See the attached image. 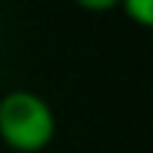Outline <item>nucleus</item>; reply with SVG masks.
<instances>
[{
    "label": "nucleus",
    "mask_w": 153,
    "mask_h": 153,
    "mask_svg": "<svg viewBox=\"0 0 153 153\" xmlns=\"http://www.w3.org/2000/svg\"><path fill=\"white\" fill-rule=\"evenodd\" d=\"M79 9L85 11H94V14H99V11H108V9H116L119 6V0H74Z\"/></svg>",
    "instance_id": "7ed1b4c3"
},
{
    "label": "nucleus",
    "mask_w": 153,
    "mask_h": 153,
    "mask_svg": "<svg viewBox=\"0 0 153 153\" xmlns=\"http://www.w3.org/2000/svg\"><path fill=\"white\" fill-rule=\"evenodd\" d=\"M57 119L40 94L17 88L0 97V139L14 153H40L51 145Z\"/></svg>",
    "instance_id": "f257e3e1"
},
{
    "label": "nucleus",
    "mask_w": 153,
    "mask_h": 153,
    "mask_svg": "<svg viewBox=\"0 0 153 153\" xmlns=\"http://www.w3.org/2000/svg\"><path fill=\"white\" fill-rule=\"evenodd\" d=\"M119 9L136 26H153V0H119Z\"/></svg>",
    "instance_id": "f03ea898"
}]
</instances>
